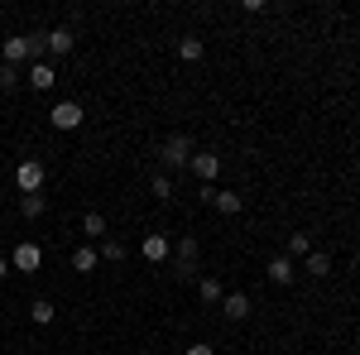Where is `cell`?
<instances>
[{
    "label": "cell",
    "mask_w": 360,
    "mask_h": 355,
    "mask_svg": "<svg viewBox=\"0 0 360 355\" xmlns=\"http://www.w3.org/2000/svg\"><path fill=\"white\" fill-rule=\"evenodd\" d=\"M125 254H130V250L120 245V240H101V259H111V264H120Z\"/></svg>",
    "instance_id": "obj_21"
},
{
    "label": "cell",
    "mask_w": 360,
    "mask_h": 355,
    "mask_svg": "<svg viewBox=\"0 0 360 355\" xmlns=\"http://www.w3.org/2000/svg\"><path fill=\"white\" fill-rule=\"evenodd\" d=\"M5 273H10V259H0V278H5Z\"/></svg>",
    "instance_id": "obj_25"
},
{
    "label": "cell",
    "mask_w": 360,
    "mask_h": 355,
    "mask_svg": "<svg viewBox=\"0 0 360 355\" xmlns=\"http://www.w3.org/2000/svg\"><path fill=\"white\" fill-rule=\"evenodd\" d=\"M202 53H207V49H202V39H193V34H188V39L178 44V58H183V63H197Z\"/></svg>",
    "instance_id": "obj_17"
},
{
    "label": "cell",
    "mask_w": 360,
    "mask_h": 355,
    "mask_svg": "<svg viewBox=\"0 0 360 355\" xmlns=\"http://www.w3.org/2000/svg\"><path fill=\"white\" fill-rule=\"evenodd\" d=\"M49 120H53V130H77V125H82V106H77V101H58Z\"/></svg>",
    "instance_id": "obj_5"
},
{
    "label": "cell",
    "mask_w": 360,
    "mask_h": 355,
    "mask_svg": "<svg viewBox=\"0 0 360 355\" xmlns=\"http://www.w3.org/2000/svg\"><path fill=\"white\" fill-rule=\"evenodd\" d=\"M44 44H49V53H72V49H77V34H72L68 25H58V29L44 34Z\"/></svg>",
    "instance_id": "obj_8"
},
{
    "label": "cell",
    "mask_w": 360,
    "mask_h": 355,
    "mask_svg": "<svg viewBox=\"0 0 360 355\" xmlns=\"http://www.w3.org/2000/svg\"><path fill=\"white\" fill-rule=\"evenodd\" d=\"M159 159H164V168H188V164H193V139L173 135L164 149H159Z\"/></svg>",
    "instance_id": "obj_1"
},
{
    "label": "cell",
    "mask_w": 360,
    "mask_h": 355,
    "mask_svg": "<svg viewBox=\"0 0 360 355\" xmlns=\"http://www.w3.org/2000/svg\"><path fill=\"white\" fill-rule=\"evenodd\" d=\"M53 82H58V72L49 63H34V67H29V86H34V91H53Z\"/></svg>",
    "instance_id": "obj_10"
},
{
    "label": "cell",
    "mask_w": 360,
    "mask_h": 355,
    "mask_svg": "<svg viewBox=\"0 0 360 355\" xmlns=\"http://www.w3.org/2000/svg\"><path fill=\"white\" fill-rule=\"evenodd\" d=\"M188 355H217L212 346H188Z\"/></svg>",
    "instance_id": "obj_24"
},
{
    "label": "cell",
    "mask_w": 360,
    "mask_h": 355,
    "mask_svg": "<svg viewBox=\"0 0 360 355\" xmlns=\"http://www.w3.org/2000/svg\"><path fill=\"white\" fill-rule=\"evenodd\" d=\"M15 183H20V192H44V164L39 159H25V164L15 168Z\"/></svg>",
    "instance_id": "obj_2"
},
{
    "label": "cell",
    "mask_w": 360,
    "mask_h": 355,
    "mask_svg": "<svg viewBox=\"0 0 360 355\" xmlns=\"http://www.w3.org/2000/svg\"><path fill=\"white\" fill-rule=\"evenodd\" d=\"M20 212H25L29 221H39L49 212V197H44V192H29V197H20Z\"/></svg>",
    "instance_id": "obj_11"
},
{
    "label": "cell",
    "mask_w": 360,
    "mask_h": 355,
    "mask_svg": "<svg viewBox=\"0 0 360 355\" xmlns=\"http://www.w3.org/2000/svg\"><path fill=\"white\" fill-rule=\"evenodd\" d=\"M269 278H274V283H293V259H288V254H274V259H269Z\"/></svg>",
    "instance_id": "obj_12"
},
{
    "label": "cell",
    "mask_w": 360,
    "mask_h": 355,
    "mask_svg": "<svg viewBox=\"0 0 360 355\" xmlns=\"http://www.w3.org/2000/svg\"><path fill=\"white\" fill-rule=\"evenodd\" d=\"M221 312L231 317V322H245V317H250V293H226Z\"/></svg>",
    "instance_id": "obj_9"
},
{
    "label": "cell",
    "mask_w": 360,
    "mask_h": 355,
    "mask_svg": "<svg viewBox=\"0 0 360 355\" xmlns=\"http://www.w3.org/2000/svg\"><path fill=\"white\" fill-rule=\"evenodd\" d=\"M29 317H34V327H49V322L58 317V307H53V302H44V298H34V302H29Z\"/></svg>",
    "instance_id": "obj_13"
},
{
    "label": "cell",
    "mask_w": 360,
    "mask_h": 355,
    "mask_svg": "<svg viewBox=\"0 0 360 355\" xmlns=\"http://www.w3.org/2000/svg\"><path fill=\"white\" fill-rule=\"evenodd\" d=\"M202 178V183H212L217 173H221V154H212V149H193V164H188Z\"/></svg>",
    "instance_id": "obj_4"
},
{
    "label": "cell",
    "mask_w": 360,
    "mask_h": 355,
    "mask_svg": "<svg viewBox=\"0 0 360 355\" xmlns=\"http://www.w3.org/2000/svg\"><path fill=\"white\" fill-rule=\"evenodd\" d=\"M96 259H101V254H96V250H77V254H72V269H77V273H91V269H96Z\"/></svg>",
    "instance_id": "obj_16"
},
{
    "label": "cell",
    "mask_w": 360,
    "mask_h": 355,
    "mask_svg": "<svg viewBox=\"0 0 360 355\" xmlns=\"http://www.w3.org/2000/svg\"><path fill=\"white\" fill-rule=\"evenodd\" d=\"M139 254H144L149 264H168V259H173V245H168V235L149 231V235H144V245H139Z\"/></svg>",
    "instance_id": "obj_3"
},
{
    "label": "cell",
    "mask_w": 360,
    "mask_h": 355,
    "mask_svg": "<svg viewBox=\"0 0 360 355\" xmlns=\"http://www.w3.org/2000/svg\"><path fill=\"white\" fill-rule=\"evenodd\" d=\"M173 259H178V278H193V259H197V235H183L173 245Z\"/></svg>",
    "instance_id": "obj_6"
},
{
    "label": "cell",
    "mask_w": 360,
    "mask_h": 355,
    "mask_svg": "<svg viewBox=\"0 0 360 355\" xmlns=\"http://www.w3.org/2000/svg\"><path fill=\"white\" fill-rule=\"evenodd\" d=\"M307 273H312V278H327V273H332V259H327L322 250H312V254H307Z\"/></svg>",
    "instance_id": "obj_15"
},
{
    "label": "cell",
    "mask_w": 360,
    "mask_h": 355,
    "mask_svg": "<svg viewBox=\"0 0 360 355\" xmlns=\"http://www.w3.org/2000/svg\"><path fill=\"white\" fill-rule=\"evenodd\" d=\"M10 264H15V269H25V273H34L39 264H44V250L34 245V240H25V245H15V254H10Z\"/></svg>",
    "instance_id": "obj_7"
},
{
    "label": "cell",
    "mask_w": 360,
    "mask_h": 355,
    "mask_svg": "<svg viewBox=\"0 0 360 355\" xmlns=\"http://www.w3.org/2000/svg\"><path fill=\"white\" fill-rule=\"evenodd\" d=\"M288 254H312V240H307V231H293V235H288Z\"/></svg>",
    "instance_id": "obj_19"
},
{
    "label": "cell",
    "mask_w": 360,
    "mask_h": 355,
    "mask_svg": "<svg viewBox=\"0 0 360 355\" xmlns=\"http://www.w3.org/2000/svg\"><path fill=\"white\" fill-rule=\"evenodd\" d=\"M15 82H20V67L5 63V67H0V86H15Z\"/></svg>",
    "instance_id": "obj_23"
},
{
    "label": "cell",
    "mask_w": 360,
    "mask_h": 355,
    "mask_svg": "<svg viewBox=\"0 0 360 355\" xmlns=\"http://www.w3.org/2000/svg\"><path fill=\"white\" fill-rule=\"evenodd\" d=\"M82 235H91V240H106V217H101V212H86V217H82Z\"/></svg>",
    "instance_id": "obj_14"
},
{
    "label": "cell",
    "mask_w": 360,
    "mask_h": 355,
    "mask_svg": "<svg viewBox=\"0 0 360 355\" xmlns=\"http://www.w3.org/2000/svg\"><path fill=\"white\" fill-rule=\"evenodd\" d=\"M197 298H202V302H221L226 293H221V283H217V278H202V283H197Z\"/></svg>",
    "instance_id": "obj_18"
},
{
    "label": "cell",
    "mask_w": 360,
    "mask_h": 355,
    "mask_svg": "<svg viewBox=\"0 0 360 355\" xmlns=\"http://www.w3.org/2000/svg\"><path fill=\"white\" fill-rule=\"evenodd\" d=\"M149 188H154V197H173V178H168V173H154V178H149Z\"/></svg>",
    "instance_id": "obj_20"
},
{
    "label": "cell",
    "mask_w": 360,
    "mask_h": 355,
    "mask_svg": "<svg viewBox=\"0 0 360 355\" xmlns=\"http://www.w3.org/2000/svg\"><path fill=\"white\" fill-rule=\"evenodd\" d=\"M212 202H217V207H221L226 217H236V212H240V197H236V192H217V197H212Z\"/></svg>",
    "instance_id": "obj_22"
}]
</instances>
